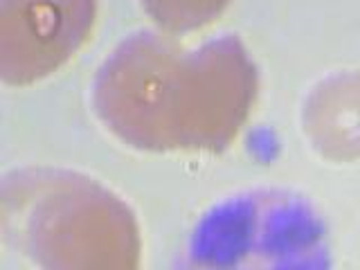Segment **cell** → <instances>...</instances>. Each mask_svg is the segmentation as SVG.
Listing matches in <instances>:
<instances>
[{"label": "cell", "instance_id": "cell-3", "mask_svg": "<svg viewBox=\"0 0 360 270\" xmlns=\"http://www.w3.org/2000/svg\"><path fill=\"white\" fill-rule=\"evenodd\" d=\"M97 0H0V77L25 86L65 63L88 39Z\"/></svg>", "mask_w": 360, "mask_h": 270}, {"label": "cell", "instance_id": "cell-4", "mask_svg": "<svg viewBox=\"0 0 360 270\" xmlns=\"http://www.w3.org/2000/svg\"><path fill=\"white\" fill-rule=\"evenodd\" d=\"M309 129L322 151L360 153V79L347 77L322 86L309 106Z\"/></svg>", "mask_w": 360, "mask_h": 270}, {"label": "cell", "instance_id": "cell-5", "mask_svg": "<svg viewBox=\"0 0 360 270\" xmlns=\"http://www.w3.org/2000/svg\"><path fill=\"white\" fill-rule=\"evenodd\" d=\"M225 3L228 0H142L146 14L167 32H189L207 25Z\"/></svg>", "mask_w": 360, "mask_h": 270}, {"label": "cell", "instance_id": "cell-2", "mask_svg": "<svg viewBox=\"0 0 360 270\" xmlns=\"http://www.w3.org/2000/svg\"><path fill=\"white\" fill-rule=\"evenodd\" d=\"M7 239L45 268H133L140 241L120 198L63 172H20L3 183Z\"/></svg>", "mask_w": 360, "mask_h": 270}, {"label": "cell", "instance_id": "cell-1", "mask_svg": "<svg viewBox=\"0 0 360 270\" xmlns=\"http://www.w3.org/2000/svg\"><path fill=\"white\" fill-rule=\"evenodd\" d=\"M255 72L236 41L183 50L140 32L99 68L93 104L127 144L149 151L219 149L245 117Z\"/></svg>", "mask_w": 360, "mask_h": 270}]
</instances>
